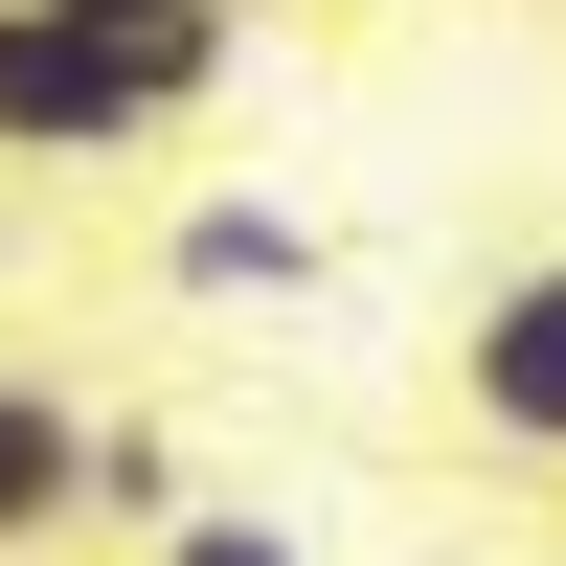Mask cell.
<instances>
[{
	"label": "cell",
	"instance_id": "8992f818",
	"mask_svg": "<svg viewBox=\"0 0 566 566\" xmlns=\"http://www.w3.org/2000/svg\"><path fill=\"white\" fill-rule=\"evenodd\" d=\"M136 566H317V544H295V522H250V499H181Z\"/></svg>",
	"mask_w": 566,
	"mask_h": 566
},
{
	"label": "cell",
	"instance_id": "3957f363",
	"mask_svg": "<svg viewBox=\"0 0 566 566\" xmlns=\"http://www.w3.org/2000/svg\"><path fill=\"white\" fill-rule=\"evenodd\" d=\"M91 522V386L69 363H0V566H45Z\"/></svg>",
	"mask_w": 566,
	"mask_h": 566
},
{
	"label": "cell",
	"instance_id": "5b68a950",
	"mask_svg": "<svg viewBox=\"0 0 566 566\" xmlns=\"http://www.w3.org/2000/svg\"><path fill=\"white\" fill-rule=\"evenodd\" d=\"M295 227H272V205H205V227H181V295H295Z\"/></svg>",
	"mask_w": 566,
	"mask_h": 566
},
{
	"label": "cell",
	"instance_id": "7a4b0ae2",
	"mask_svg": "<svg viewBox=\"0 0 566 566\" xmlns=\"http://www.w3.org/2000/svg\"><path fill=\"white\" fill-rule=\"evenodd\" d=\"M159 136L181 114L114 69V45H69L45 0H0V159H159Z\"/></svg>",
	"mask_w": 566,
	"mask_h": 566
},
{
	"label": "cell",
	"instance_id": "52a82bcc",
	"mask_svg": "<svg viewBox=\"0 0 566 566\" xmlns=\"http://www.w3.org/2000/svg\"><path fill=\"white\" fill-rule=\"evenodd\" d=\"M408 566H476V544H408Z\"/></svg>",
	"mask_w": 566,
	"mask_h": 566
},
{
	"label": "cell",
	"instance_id": "277c9868",
	"mask_svg": "<svg viewBox=\"0 0 566 566\" xmlns=\"http://www.w3.org/2000/svg\"><path fill=\"white\" fill-rule=\"evenodd\" d=\"M45 23H69V45H114L159 114H205V91H227V45H250V0H45Z\"/></svg>",
	"mask_w": 566,
	"mask_h": 566
},
{
	"label": "cell",
	"instance_id": "6da1fadb",
	"mask_svg": "<svg viewBox=\"0 0 566 566\" xmlns=\"http://www.w3.org/2000/svg\"><path fill=\"white\" fill-rule=\"evenodd\" d=\"M453 431L522 453V476H566V250H544V272H499V295L453 317Z\"/></svg>",
	"mask_w": 566,
	"mask_h": 566
}]
</instances>
